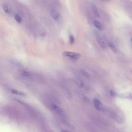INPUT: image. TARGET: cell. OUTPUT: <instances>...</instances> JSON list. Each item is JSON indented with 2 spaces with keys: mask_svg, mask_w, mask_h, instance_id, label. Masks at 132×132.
I'll use <instances>...</instances> for the list:
<instances>
[{
  "mask_svg": "<svg viewBox=\"0 0 132 132\" xmlns=\"http://www.w3.org/2000/svg\"><path fill=\"white\" fill-rule=\"evenodd\" d=\"M52 107L54 110L60 116L62 117L64 116V113L63 111L57 105L53 104Z\"/></svg>",
  "mask_w": 132,
  "mask_h": 132,
  "instance_id": "4",
  "label": "cell"
},
{
  "mask_svg": "<svg viewBox=\"0 0 132 132\" xmlns=\"http://www.w3.org/2000/svg\"><path fill=\"white\" fill-rule=\"evenodd\" d=\"M69 39L70 43L71 44L73 43L74 41V39L73 36L72 35L70 36L69 37Z\"/></svg>",
  "mask_w": 132,
  "mask_h": 132,
  "instance_id": "17",
  "label": "cell"
},
{
  "mask_svg": "<svg viewBox=\"0 0 132 132\" xmlns=\"http://www.w3.org/2000/svg\"><path fill=\"white\" fill-rule=\"evenodd\" d=\"M108 45L109 47L114 52H116V48L113 44L110 43V42H109Z\"/></svg>",
  "mask_w": 132,
  "mask_h": 132,
  "instance_id": "16",
  "label": "cell"
},
{
  "mask_svg": "<svg viewBox=\"0 0 132 132\" xmlns=\"http://www.w3.org/2000/svg\"><path fill=\"white\" fill-rule=\"evenodd\" d=\"M94 25L98 29L101 30L102 29V25L100 22L97 21H95L94 22Z\"/></svg>",
  "mask_w": 132,
  "mask_h": 132,
  "instance_id": "15",
  "label": "cell"
},
{
  "mask_svg": "<svg viewBox=\"0 0 132 132\" xmlns=\"http://www.w3.org/2000/svg\"><path fill=\"white\" fill-rule=\"evenodd\" d=\"M77 92L79 97L83 102L87 103L89 102V99L83 94V92L82 91H81L80 90H78Z\"/></svg>",
  "mask_w": 132,
  "mask_h": 132,
  "instance_id": "3",
  "label": "cell"
},
{
  "mask_svg": "<svg viewBox=\"0 0 132 132\" xmlns=\"http://www.w3.org/2000/svg\"><path fill=\"white\" fill-rule=\"evenodd\" d=\"M50 13L52 18L55 19H57L60 17L59 13L54 9L51 10Z\"/></svg>",
  "mask_w": 132,
  "mask_h": 132,
  "instance_id": "8",
  "label": "cell"
},
{
  "mask_svg": "<svg viewBox=\"0 0 132 132\" xmlns=\"http://www.w3.org/2000/svg\"><path fill=\"white\" fill-rule=\"evenodd\" d=\"M9 91L11 93L21 95L22 96H25L26 95L24 93L16 90L14 89H10Z\"/></svg>",
  "mask_w": 132,
  "mask_h": 132,
  "instance_id": "9",
  "label": "cell"
},
{
  "mask_svg": "<svg viewBox=\"0 0 132 132\" xmlns=\"http://www.w3.org/2000/svg\"><path fill=\"white\" fill-rule=\"evenodd\" d=\"M63 55L64 56L72 61L76 60L81 56V55L78 53L64 51Z\"/></svg>",
  "mask_w": 132,
  "mask_h": 132,
  "instance_id": "1",
  "label": "cell"
},
{
  "mask_svg": "<svg viewBox=\"0 0 132 132\" xmlns=\"http://www.w3.org/2000/svg\"><path fill=\"white\" fill-rule=\"evenodd\" d=\"M107 0V1H109V0Z\"/></svg>",
  "mask_w": 132,
  "mask_h": 132,
  "instance_id": "22",
  "label": "cell"
},
{
  "mask_svg": "<svg viewBox=\"0 0 132 132\" xmlns=\"http://www.w3.org/2000/svg\"><path fill=\"white\" fill-rule=\"evenodd\" d=\"M110 94L112 96H114L115 95V93L113 91L111 90L110 91Z\"/></svg>",
  "mask_w": 132,
  "mask_h": 132,
  "instance_id": "19",
  "label": "cell"
},
{
  "mask_svg": "<svg viewBox=\"0 0 132 132\" xmlns=\"http://www.w3.org/2000/svg\"><path fill=\"white\" fill-rule=\"evenodd\" d=\"M3 8L5 13L7 14H9L10 13V10L8 5L5 4L3 5Z\"/></svg>",
  "mask_w": 132,
  "mask_h": 132,
  "instance_id": "13",
  "label": "cell"
},
{
  "mask_svg": "<svg viewBox=\"0 0 132 132\" xmlns=\"http://www.w3.org/2000/svg\"><path fill=\"white\" fill-rule=\"evenodd\" d=\"M93 102L94 107L98 111H102L104 108L100 100L96 98L94 99Z\"/></svg>",
  "mask_w": 132,
  "mask_h": 132,
  "instance_id": "2",
  "label": "cell"
},
{
  "mask_svg": "<svg viewBox=\"0 0 132 132\" xmlns=\"http://www.w3.org/2000/svg\"><path fill=\"white\" fill-rule=\"evenodd\" d=\"M131 41L132 42V38L131 39Z\"/></svg>",
  "mask_w": 132,
  "mask_h": 132,
  "instance_id": "21",
  "label": "cell"
},
{
  "mask_svg": "<svg viewBox=\"0 0 132 132\" xmlns=\"http://www.w3.org/2000/svg\"><path fill=\"white\" fill-rule=\"evenodd\" d=\"M80 72L81 74L85 77L88 78L90 77V76L89 73L85 70L81 69L80 70Z\"/></svg>",
  "mask_w": 132,
  "mask_h": 132,
  "instance_id": "11",
  "label": "cell"
},
{
  "mask_svg": "<svg viewBox=\"0 0 132 132\" xmlns=\"http://www.w3.org/2000/svg\"><path fill=\"white\" fill-rule=\"evenodd\" d=\"M22 75L26 76H29V73L26 71H24L22 72Z\"/></svg>",
  "mask_w": 132,
  "mask_h": 132,
  "instance_id": "18",
  "label": "cell"
},
{
  "mask_svg": "<svg viewBox=\"0 0 132 132\" xmlns=\"http://www.w3.org/2000/svg\"><path fill=\"white\" fill-rule=\"evenodd\" d=\"M62 89L64 94L65 96L68 99H71L72 97V95L69 89L65 87H63Z\"/></svg>",
  "mask_w": 132,
  "mask_h": 132,
  "instance_id": "6",
  "label": "cell"
},
{
  "mask_svg": "<svg viewBox=\"0 0 132 132\" xmlns=\"http://www.w3.org/2000/svg\"><path fill=\"white\" fill-rule=\"evenodd\" d=\"M92 9L95 16L97 17H99V15L97 7L94 5L92 7Z\"/></svg>",
  "mask_w": 132,
  "mask_h": 132,
  "instance_id": "12",
  "label": "cell"
},
{
  "mask_svg": "<svg viewBox=\"0 0 132 132\" xmlns=\"http://www.w3.org/2000/svg\"><path fill=\"white\" fill-rule=\"evenodd\" d=\"M62 122L64 125H66L70 128L74 129L75 128V126L74 125L70 123L67 120L65 119H63L62 120Z\"/></svg>",
  "mask_w": 132,
  "mask_h": 132,
  "instance_id": "10",
  "label": "cell"
},
{
  "mask_svg": "<svg viewBox=\"0 0 132 132\" xmlns=\"http://www.w3.org/2000/svg\"><path fill=\"white\" fill-rule=\"evenodd\" d=\"M74 80L76 84L80 87L82 88L84 86L83 82L79 78L75 77L74 78Z\"/></svg>",
  "mask_w": 132,
  "mask_h": 132,
  "instance_id": "7",
  "label": "cell"
},
{
  "mask_svg": "<svg viewBox=\"0 0 132 132\" xmlns=\"http://www.w3.org/2000/svg\"><path fill=\"white\" fill-rule=\"evenodd\" d=\"M14 17L16 21L19 23H20L21 22V19L20 16L18 14L15 13L14 14Z\"/></svg>",
  "mask_w": 132,
  "mask_h": 132,
  "instance_id": "14",
  "label": "cell"
},
{
  "mask_svg": "<svg viewBox=\"0 0 132 132\" xmlns=\"http://www.w3.org/2000/svg\"><path fill=\"white\" fill-rule=\"evenodd\" d=\"M96 37L97 41L99 45L103 49L105 48V45L103 39H102L100 35L97 33H96Z\"/></svg>",
  "mask_w": 132,
  "mask_h": 132,
  "instance_id": "5",
  "label": "cell"
},
{
  "mask_svg": "<svg viewBox=\"0 0 132 132\" xmlns=\"http://www.w3.org/2000/svg\"><path fill=\"white\" fill-rule=\"evenodd\" d=\"M61 132H68V131H66V130H62V131H61Z\"/></svg>",
  "mask_w": 132,
  "mask_h": 132,
  "instance_id": "20",
  "label": "cell"
}]
</instances>
